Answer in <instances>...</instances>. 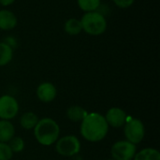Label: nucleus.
I'll return each instance as SVG.
<instances>
[{
  "mask_svg": "<svg viewBox=\"0 0 160 160\" xmlns=\"http://www.w3.org/2000/svg\"><path fill=\"white\" fill-rule=\"evenodd\" d=\"M109 131V125L104 116L99 113L93 112L85 116L82 121L81 134L82 136L92 142H97L103 140Z\"/></svg>",
  "mask_w": 160,
  "mask_h": 160,
  "instance_id": "nucleus-1",
  "label": "nucleus"
},
{
  "mask_svg": "<svg viewBox=\"0 0 160 160\" xmlns=\"http://www.w3.org/2000/svg\"><path fill=\"white\" fill-rule=\"evenodd\" d=\"M34 134L37 141L45 146L53 144L60 134V128L57 123L51 118H43L38 122L34 128Z\"/></svg>",
  "mask_w": 160,
  "mask_h": 160,
  "instance_id": "nucleus-2",
  "label": "nucleus"
},
{
  "mask_svg": "<svg viewBox=\"0 0 160 160\" xmlns=\"http://www.w3.org/2000/svg\"><path fill=\"white\" fill-rule=\"evenodd\" d=\"M81 22L82 30L92 36L101 35L107 28V22L105 17L96 11L86 12L82 16Z\"/></svg>",
  "mask_w": 160,
  "mask_h": 160,
  "instance_id": "nucleus-3",
  "label": "nucleus"
},
{
  "mask_svg": "<svg viewBox=\"0 0 160 160\" xmlns=\"http://www.w3.org/2000/svg\"><path fill=\"white\" fill-rule=\"evenodd\" d=\"M125 136L128 142L137 144L140 143L145 134V129L142 122L139 119H130L125 124Z\"/></svg>",
  "mask_w": 160,
  "mask_h": 160,
  "instance_id": "nucleus-4",
  "label": "nucleus"
},
{
  "mask_svg": "<svg viewBox=\"0 0 160 160\" xmlns=\"http://www.w3.org/2000/svg\"><path fill=\"white\" fill-rule=\"evenodd\" d=\"M56 151L64 157H72L77 155L81 150V143L77 137L69 135L61 138L56 142Z\"/></svg>",
  "mask_w": 160,
  "mask_h": 160,
  "instance_id": "nucleus-5",
  "label": "nucleus"
},
{
  "mask_svg": "<svg viewBox=\"0 0 160 160\" xmlns=\"http://www.w3.org/2000/svg\"><path fill=\"white\" fill-rule=\"evenodd\" d=\"M136 145L128 142L120 141L112 147V156L114 160H132L136 155Z\"/></svg>",
  "mask_w": 160,
  "mask_h": 160,
  "instance_id": "nucleus-6",
  "label": "nucleus"
},
{
  "mask_svg": "<svg viewBox=\"0 0 160 160\" xmlns=\"http://www.w3.org/2000/svg\"><path fill=\"white\" fill-rule=\"evenodd\" d=\"M19 112V104L11 96H3L0 98V118L9 120L14 118Z\"/></svg>",
  "mask_w": 160,
  "mask_h": 160,
  "instance_id": "nucleus-7",
  "label": "nucleus"
},
{
  "mask_svg": "<svg viewBox=\"0 0 160 160\" xmlns=\"http://www.w3.org/2000/svg\"><path fill=\"white\" fill-rule=\"evenodd\" d=\"M105 119L112 128H121L127 122V114L120 108H111L107 112Z\"/></svg>",
  "mask_w": 160,
  "mask_h": 160,
  "instance_id": "nucleus-8",
  "label": "nucleus"
},
{
  "mask_svg": "<svg viewBox=\"0 0 160 160\" xmlns=\"http://www.w3.org/2000/svg\"><path fill=\"white\" fill-rule=\"evenodd\" d=\"M37 96L42 102H51L56 97V88L51 82H43L38 85Z\"/></svg>",
  "mask_w": 160,
  "mask_h": 160,
  "instance_id": "nucleus-9",
  "label": "nucleus"
},
{
  "mask_svg": "<svg viewBox=\"0 0 160 160\" xmlns=\"http://www.w3.org/2000/svg\"><path fill=\"white\" fill-rule=\"evenodd\" d=\"M17 24V18L15 14L9 10H0V29L10 30Z\"/></svg>",
  "mask_w": 160,
  "mask_h": 160,
  "instance_id": "nucleus-10",
  "label": "nucleus"
},
{
  "mask_svg": "<svg viewBox=\"0 0 160 160\" xmlns=\"http://www.w3.org/2000/svg\"><path fill=\"white\" fill-rule=\"evenodd\" d=\"M15 129L13 125L8 120L0 121V142H8L14 137Z\"/></svg>",
  "mask_w": 160,
  "mask_h": 160,
  "instance_id": "nucleus-11",
  "label": "nucleus"
},
{
  "mask_svg": "<svg viewBox=\"0 0 160 160\" xmlns=\"http://www.w3.org/2000/svg\"><path fill=\"white\" fill-rule=\"evenodd\" d=\"M87 114V112L80 106H72L67 111L68 118L72 122H82Z\"/></svg>",
  "mask_w": 160,
  "mask_h": 160,
  "instance_id": "nucleus-12",
  "label": "nucleus"
},
{
  "mask_svg": "<svg viewBox=\"0 0 160 160\" xmlns=\"http://www.w3.org/2000/svg\"><path fill=\"white\" fill-rule=\"evenodd\" d=\"M134 160H160V153L153 148H145L135 155Z\"/></svg>",
  "mask_w": 160,
  "mask_h": 160,
  "instance_id": "nucleus-13",
  "label": "nucleus"
},
{
  "mask_svg": "<svg viewBox=\"0 0 160 160\" xmlns=\"http://www.w3.org/2000/svg\"><path fill=\"white\" fill-rule=\"evenodd\" d=\"M38 122V116L33 112H25L20 119V124L24 129H33Z\"/></svg>",
  "mask_w": 160,
  "mask_h": 160,
  "instance_id": "nucleus-14",
  "label": "nucleus"
},
{
  "mask_svg": "<svg viewBox=\"0 0 160 160\" xmlns=\"http://www.w3.org/2000/svg\"><path fill=\"white\" fill-rule=\"evenodd\" d=\"M13 56L12 48L4 42H0V67L8 65Z\"/></svg>",
  "mask_w": 160,
  "mask_h": 160,
  "instance_id": "nucleus-15",
  "label": "nucleus"
},
{
  "mask_svg": "<svg viewBox=\"0 0 160 160\" xmlns=\"http://www.w3.org/2000/svg\"><path fill=\"white\" fill-rule=\"evenodd\" d=\"M82 22L81 21L77 20V19H68L66 23H65V31L71 36H75L78 35L82 32Z\"/></svg>",
  "mask_w": 160,
  "mask_h": 160,
  "instance_id": "nucleus-16",
  "label": "nucleus"
},
{
  "mask_svg": "<svg viewBox=\"0 0 160 160\" xmlns=\"http://www.w3.org/2000/svg\"><path fill=\"white\" fill-rule=\"evenodd\" d=\"M79 7L86 12L95 11L100 5V0H78Z\"/></svg>",
  "mask_w": 160,
  "mask_h": 160,
  "instance_id": "nucleus-17",
  "label": "nucleus"
},
{
  "mask_svg": "<svg viewBox=\"0 0 160 160\" xmlns=\"http://www.w3.org/2000/svg\"><path fill=\"white\" fill-rule=\"evenodd\" d=\"M8 146L10 147L11 151L14 153H20L24 148V142L21 137H13L9 141Z\"/></svg>",
  "mask_w": 160,
  "mask_h": 160,
  "instance_id": "nucleus-18",
  "label": "nucleus"
},
{
  "mask_svg": "<svg viewBox=\"0 0 160 160\" xmlns=\"http://www.w3.org/2000/svg\"><path fill=\"white\" fill-rule=\"evenodd\" d=\"M13 152L11 151L8 144L5 142H0V160H10Z\"/></svg>",
  "mask_w": 160,
  "mask_h": 160,
  "instance_id": "nucleus-19",
  "label": "nucleus"
},
{
  "mask_svg": "<svg viewBox=\"0 0 160 160\" xmlns=\"http://www.w3.org/2000/svg\"><path fill=\"white\" fill-rule=\"evenodd\" d=\"M135 0H113V2L115 3V5L119 8H129Z\"/></svg>",
  "mask_w": 160,
  "mask_h": 160,
  "instance_id": "nucleus-20",
  "label": "nucleus"
},
{
  "mask_svg": "<svg viewBox=\"0 0 160 160\" xmlns=\"http://www.w3.org/2000/svg\"><path fill=\"white\" fill-rule=\"evenodd\" d=\"M15 0H0V5L2 6H8L11 5Z\"/></svg>",
  "mask_w": 160,
  "mask_h": 160,
  "instance_id": "nucleus-21",
  "label": "nucleus"
},
{
  "mask_svg": "<svg viewBox=\"0 0 160 160\" xmlns=\"http://www.w3.org/2000/svg\"><path fill=\"white\" fill-rule=\"evenodd\" d=\"M108 160H114V159H108Z\"/></svg>",
  "mask_w": 160,
  "mask_h": 160,
  "instance_id": "nucleus-22",
  "label": "nucleus"
}]
</instances>
